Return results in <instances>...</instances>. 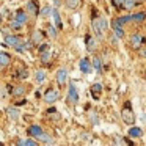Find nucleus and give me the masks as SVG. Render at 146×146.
<instances>
[{"label": "nucleus", "mask_w": 146, "mask_h": 146, "mask_svg": "<svg viewBox=\"0 0 146 146\" xmlns=\"http://www.w3.org/2000/svg\"><path fill=\"white\" fill-rule=\"evenodd\" d=\"M55 29H57V27H55V25H52V24L49 25V33H50V36H52V38H57V30H55Z\"/></svg>", "instance_id": "obj_29"}, {"label": "nucleus", "mask_w": 146, "mask_h": 146, "mask_svg": "<svg viewBox=\"0 0 146 146\" xmlns=\"http://www.w3.org/2000/svg\"><path fill=\"white\" fill-rule=\"evenodd\" d=\"M33 41L38 42V44L42 41V35H41V32H35V33H33Z\"/></svg>", "instance_id": "obj_28"}, {"label": "nucleus", "mask_w": 146, "mask_h": 146, "mask_svg": "<svg viewBox=\"0 0 146 146\" xmlns=\"http://www.w3.org/2000/svg\"><path fill=\"white\" fill-rule=\"evenodd\" d=\"M39 140H41L42 143H46V145H54V138H52V137H49L46 132L42 133V137H41Z\"/></svg>", "instance_id": "obj_21"}, {"label": "nucleus", "mask_w": 146, "mask_h": 146, "mask_svg": "<svg viewBox=\"0 0 146 146\" xmlns=\"http://www.w3.org/2000/svg\"><path fill=\"white\" fill-rule=\"evenodd\" d=\"M66 2H68V7L72 8V10H76V8L80 5V0H66Z\"/></svg>", "instance_id": "obj_24"}, {"label": "nucleus", "mask_w": 146, "mask_h": 146, "mask_svg": "<svg viewBox=\"0 0 146 146\" xmlns=\"http://www.w3.org/2000/svg\"><path fill=\"white\" fill-rule=\"evenodd\" d=\"M50 13H52V8L50 7H44V8H42V11H41L42 16H50Z\"/></svg>", "instance_id": "obj_31"}, {"label": "nucleus", "mask_w": 146, "mask_h": 146, "mask_svg": "<svg viewBox=\"0 0 146 146\" xmlns=\"http://www.w3.org/2000/svg\"><path fill=\"white\" fill-rule=\"evenodd\" d=\"M137 2H143V0H137Z\"/></svg>", "instance_id": "obj_38"}, {"label": "nucleus", "mask_w": 146, "mask_h": 146, "mask_svg": "<svg viewBox=\"0 0 146 146\" xmlns=\"http://www.w3.org/2000/svg\"><path fill=\"white\" fill-rule=\"evenodd\" d=\"M2 33H3V41L7 42L8 46H11V47H14L16 50H21V52H22L24 49H27L25 46H24V42L21 41V39L17 38V36H14V35H8V33L5 32V30H3Z\"/></svg>", "instance_id": "obj_1"}, {"label": "nucleus", "mask_w": 146, "mask_h": 146, "mask_svg": "<svg viewBox=\"0 0 146 146\" xmlns=\"http://www.w3.org/2000/svg\"><path fill=\"white\" fill-rule=\"evenodd\" d=\"M145 14H130V16H123L119 17V19L115 21V24H119V25H123L124 22H129V21H143L145 19Z\"/></svg>", "instance_id": "obj_5"}, {"label": "nucleus", "mask_w": 146, "mask_h": 146, "mask_svg": "<svg viewBox=\"0 0 146 146\" xmlns=\"http://www.w3.org/2000/svg\"><path fill=\"white\" fill-rule=\"evenodd\" d=\"M113 35H115V38H116V39L124 38L126 32H124L123 25H119V24H113Z\"/></svg>", "instance_id": "obj_11"}, {"label": "nucleus", "mask_w": 146, "mask_h": 146, "mask_svg": "<svg viewBox=\"0 0 146 146\" xmlns=\"http://www.w3.org/2000/svg\"><path fill=\"white\" fill-rule=\"evenodd\" d=\"M79 68L80 71H82L83 74H90L93 72V69H94V66H93V60H88V58H82L79 63Z\"/></svg>", "instance_id": "obj_3"}, {"label": "nucleus", "mask_w": 146, "mask_h": 146, "mask_svg": "<svg viewBox=\"0 0 146 146\" xmlns=\"http://www.w3.org/2000/svg\"><path fill=\"white\" fill-rule=\"evenodd\" d=\"M10 27H11V29H21V27H22V24H21L19 21H16V19H14V21H11Z\"/></svg>", "instance_id": "obj_30"}, {"label": "nucleus", "mask_w": 146, "mask_h": 146, "mask_svg": "<svg viewBox=\"0 0 146 146\" xmlns=\"http://www.w3.org/2000/svg\"><path fill=\"white\" fill-rule=\"evenodd\" d=\"M7 115H8V118H10L11 121H17L19 119V110H17V108H8L7 110Z\"/></svg>", "instance_id": "obj_14"}, {"label": "nucleus", "mask_w": 146, "mask_h": 146, "mask_svg": "<svg viewBox=\"0 0 146 146\" xmlns=\"http://www.w3.org/2000/svg\"><path fill=\"white\" fill-rule=\"evenodd\" d=\"M66 80H68V69L66 68H60L57 71V82L60 85H63V83H66Z\"/></svg>", "instance_id": "obj_8"}, {"label": "nucleus", "mask_w": 146, "mask_h": 146, "mask_svg": "<svg viewBox=\"0 0 146 146\" xmlns=\"http://www.w3.org/2000/svg\"><path fill=\"white\" fill-rule=\"evenodd\" d=\"M35 77H36V82H38V83H42L46 79H47V74H46L44 69H38V71H36V74H35Z\"/></svg>", "instance_id": "obj_15"}, {"label": "nucleus", "mask_w": 146, "mask_h": 146, "mask_svg": "<svg viewBox=\"0 0 146 146\" xmlns=\"http://www.w3.org/2000/svg\"><path fill=\"white\" fill-rule=\"evenodd\" d=\"M80 19H82L80 13H74V14H72V25H74V27H79V25H80Z\"/></svg>", "instance_id": "obj_23"}, {"label": "nucleus", "mask_w": 146, "mask_h": 146, "mask_svg": "<svg viewBox=\"0 0 146 146\" xmlns=\"http://www.w3.org/2000/svg\"><path fill=\"white\" fill-rule=\"evenodd\" d=\"M8 63H10V55H8L7 52H2V54H0V66L5 68Z\"/></svg>", "instance_id": "obj_18"}, {"label": "nucleus", "mask_w": 146, "mask_h": 146, "mask_svg": "<svg viewBox=\"0 0 146 146\" xmlns=\"http://www.w3.org/2000/svg\"><path fill=\"white\" fill-rule=\"evenodd\" d=\"M86 49H88V50H94L96 49V41L91 38V36L86 38Z\"/></svg>", "instance_id": "obj_19"}, {"label": "nucleus", "mask_w": 146, "mask_h": 146, "mask_svg": "<svg viewBox=\"0 0 146 146\" xmlns=\"http://www.w3.org/2000/svg\"><path fill=\"white\" fill-rule=\"evenodd\" d=\"M138 121H140L141 124H146V115H145V113H140V115H138Z\"/></svg>", "instance_id": "obj_33"}, {"label": "nucleus", "mask_w": 146, "mask_h": 146, "mask_svg": "<svg viewBox=\"0 0 146 146\" xmlns=\"http://www.w3.org/2000/svg\"><path fill=\"white\" fill-rule=\"evenodd\" d=\"M137 3V0H124V3H123V8L124 10H130V8H133Z\"/></svg>", "instance_id": "obj_22"}, {"label": "nucleus", "mask_w": 146, "mask_h": 146, "mask_svg": "<svg viewBox=\"0 0 146 146\" xmlns=\"http://www.w3.org/2000/svg\"><path fill=\"white\" fill-rule=\"evenodd\" d=\"M25 93V88L24 86H17V88L13 90V96H22Z\"/></svg>", "instance_id": "obj_26"}, {"label": "nucleus", "mask_w": 146, "mask_h": 146, "mask_svg": "<svg viewBox=\"0 0 146 146\" xmlns=\"http://www.w3.org/2000/svg\"><path fill=\"white\" fill-rule=\"evenodd\" d=\"M93 66H94V71H101V68H102L101 58H94V60H93Z\"/></svg>", "instance_id": "obj_25"}, {"label": "nucleus", "mask_w": 146, "mask_h": 146, "mask_svg": "<svg viewBox=\"0 0 146 146\" xmlns=\"http://www.w3.org/2000/svg\"><path fill=\"white\" fill-rule=\"evenodd\" d=\"M29 133H30L32 137H35V138L39 140V138L42 137V133H44V130H42L39 126H32V127L29 129Z\"/></svg>", "instance_id": "obj_12"}, {"label": "nucleus", "mask_w": 146, "mask_h": 146, "mask_svg": "<svg viewBox=\"0 0 146 146\" xmlns=\"http://www.w3.org/2000/svg\"><path fill=\"white\" fill-rule=\"evenodd\" d=\"M14 19H16V21H19V22L22 24V25H25V24H27V21H29V17H27V14L24 13V11H17V13H16V16H14Z\"/></svg>", "instance_id": "obj_16"}, {"label": "nucleus", "mask_w": 146, "mask_h": 146, "mask_svg": "<svg viewBox=\"0 0 146 146\" xmlns=\"http://www.w3.org/2000/svg\"><path fill=\"white\" fill-rule=\"evenodd\" d=\"M140 55H141L143 58H146V49H141V50H140Z\"/></svg>", "instance_id": "obj_35"}, {"label": "nucleus", "mask_w": 146, "mask_h": 146, "mask_svg": "<svg viewBox=\"0 0 146 146\" xmlns=\"http://www.w3.org/2000/svg\"><path fill=\"white\" fill-rule=\"evenodd\" d=\"M41 60L42 61H49V60H50V49H42V50H41Z\"/></svg>", "instance_id": "obj_20"}, {"label": "nucleus", "mask_w": 146, "mask_h": 146, "mask_svg": "<svg viewBox=\"0 0 146 146\" xmlns=\"http://www.w3.org/2000/svg\"><path fill=\"white\" fill-rule=\"evenodd\" d=\"M141 42H143L141 33H133L132 38H130V44H132V47H133V49H138L140 46H141Z\"/></svg>", "instance_id": "obj_10"}, {"label": "nucleus", "mask_w": 146, "mask_h": 146, "mask_svg": "<svg viewBox=\"0 0 146 146\" xmlns=\"http://www.w3.org/2000/svg\"><path fill=\"white\" fill-rule=\"evenodd\" d=\"M58 96H60V93H58L57 90H49L44 94V101L47 102V104H54V102H57Z\"/></svg>", "instance_id": "obj_7"}, {"label": "nucleus", "mask_w": 146, "mask_h": 146, "mask_svg": "<svg viewBox=\"0 0 146 146\" xmlns=\"http://www.w3.org/2000/svg\"><path fill=\"white\" fill-rule=\"evenodd\" d=\"M121 116H123V121L126 124H129V126H132L133 123H135V116H133L132 110H129V108H124L123 113H121Z\"/></svg>", "instance_id": "obj_6"}, {"label": "nucleus", "mask_w": 146, "mask_h": 146, "mask_svg": "<svg viewBox=\"0 0 146 146\" xmlns=\"http://www.w3.org/2000/svg\"><path fill=\"white\" fill-rule=\"evenodd\" d=\"M90 116H91V119H93V124H98L99 123V119H98V116H96L94 113H90Z\"/></svg>", "instance_id": "obj_34"}, {"label": "nucleus", "mask_w": 146, "mask_h": 146, "mask_svg": "<svg viewBox=\"0 0 146 146\" xmlns=\"http://www.w3.org/2000/svg\"><path fill=\"white\" fill-rule=\"evenodd\" d=\"M27 10H29V13L36 14V5L33 3V2H29V3H27Z\"/></svg>", "instance_id": "obj_27"}, {"label": "nucleus", "mask_w": 146, "mask_h": 146, "mask_svg": "<svg viewBox=\"0 0 146 146\" xmlns=\"http://www.w3.org/2000/svg\"><path fill=\"white\" fill-rule=\"evenodd\" d=\"M99 91H102V86H101V83H94V86H93V93H96V94H98Z\"/></svg>", "instance_id": "obj_32"}, {"label": "nucleus", "mask_w": 146, "mask_h": 146, "mask_svg": "<svg viewBox=\"0 0 146 146\" xmlns=\"http://www.w3.org/2000/svg\"><path fill=\"white\" fill-rule=\"evenodd\" d=\"M27 76H29V74H27V71H22V74H21V77H22V79L25 77V79H27Z\"/></svg>", "instance_id": "obj_37"}, {"label": "nucleus", "mask_w": 146, "mask_h": 146, "mask_svg": "<svg viewBox=\"0 0 146 146\" xmlns=\"http://www.w3.org/2000/svg\"><path fill=\"white\" fill-rule=\"evenodd\" d=\"M129 135L133 137V138H140V137H143V130L140 129V127H130V129H129Z\"/></svg>", "instance_id": "obj_17"}, {"label": "nucleus", "mask_w": 146, "mask_h": 146, "mask_svg": "<svg viewBox=\"0 0 146 146\" xmlns=\"http://www.w3.org/2000/svg\"><path fill=\"white\" fill-rule=\"evenodd\" d=\"M107 27H108V24L104 17H96V19H93V30H94L98 38L104 36V32L107 30Z\"/></svg>", "instance_id": "obj_2"}, {"label": "nucleus", "mask_w": 146, "mask_h": 146, "mask_svg": "<svg viewBox=\"0 0 146 146\" xmlns=\"http://www.w3.org/2000/svg\"><path fill=\"white\" fill-rule=\"evenodd\" d=\"M33 138H35V137H33ZM33 138L19 140V141H17V145H21V146H36V145H38V138H36V140H33Z\"/></svg>", "instance_id": "obj_13"}, {"label": "nucleus", "mask_w": 146, "mask_h": 146, "mask_svg": "<svg viewBox=\"0 0 146 146\" xmlns=\"http://www.w3.org/2000/svg\"><path fill=\"white\" fill-rule=\"evenodd\" d=\"M50 24L55 25L57 29H61L63 27V22H61V17H60V13H58L57 8H52V13H50Z\"/></svg>", "instance_id": "obj_4"}, {"label": "nucleus", "mask_w": 146, "mask_h": 146, "mask_svg": "<svg viewBox=\"0 0 146 146\" xmlns=\"http://www.w3.org/2000/svg\"><path fill=\"white\" fill-rule=\"evenodd\" d=\"M115 3H116V5H121V7H123V3H124V0H115Z\"/></svg>", "instance_id": "obj_36"}, {"label": "nucleus", "mask_w": 146, "mask_h": 146, "mask_svg": "<svg viewBox=\"0 0 146 146\" xmlns=\"http://www.w3.org/2000/svg\"><path fill=\"white\" fill-rule=\"evenodd\" d=\"M68 98H69V102H72V104H76L77 101H79V93H77L76 86L74 85H69V90H68Z\"/></svg>", "instance_id": "obj_9"}]
</instances>
